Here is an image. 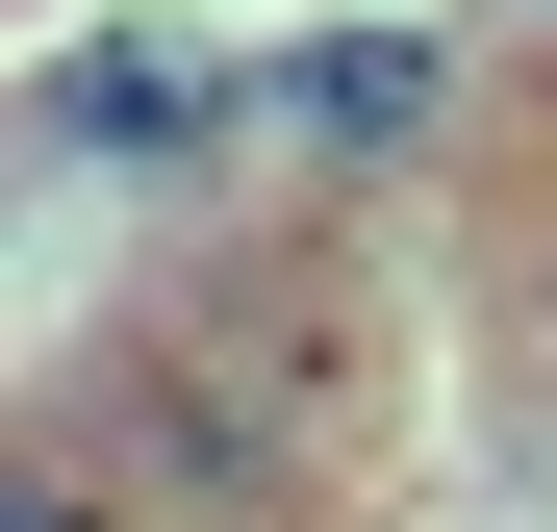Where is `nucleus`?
I'll list each match as a JSON object with an SVG mask.
<instances>
[{
	"label": "nucleus",
	"instance_id": "obj_1",
	"mask_svg": "<svg viewBox=\"0 0 557 532\" xmlns=\"http://www.w3.org/2000/svg\"><path fill=\"white\" fill-rule=\"evenodd\" d=\"M228 127H278V76H228V51H76L51 76V152H228Z\"/></svg>",
	"mask_w": 557,
	"mask_h": 532
},
{
	"label": "nucleus",
	"instance_id": "obj_2",
	"mask_svg": "<svg viewBox=\"0 0 557 532\" xmlns=\"http://www.w3.org/2000/svg\"><path fill=\"white\" fill-rule=\"evenodd\" d=\"M253 76H278L305 152H406L431 127V26H305V51H253Z\"/></svg>",
	"mask_w": 557,
	"mask_h": 532
},
{
	"label": "nucleus",
	"instance_id": "obj_3",
	"mask_svg": "<svg viewBox=\"0 0 557 532\" xmlns=\"http://www.w3.org/2000/svg\"><path fill=\"white\" fill-rule=\"evenodd\" d=\"M0 532H127V507H102V482H26V507H0Z\"/></svg>",
	"mask_w": 557,
	"mask_h": 532
},
{
	"label": "nucleus",
	"instance_id": "obj_4",
	"mask_svg": "<svg viewBox=\"0 0 557 532\" xmlns=\"http://www.w3.org/2000/svg\"><path fill=\"white\" fill-rule=\"evenodd\" d=\"M532 280H557V253H532Z\"/></svg>",
	"mask_w": 557,
	"mask_h": 532
}]
</instances>
